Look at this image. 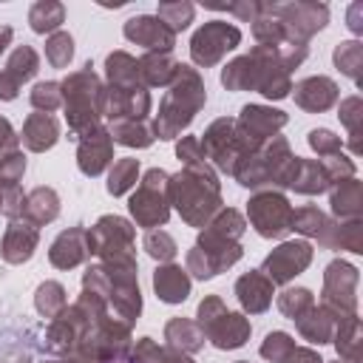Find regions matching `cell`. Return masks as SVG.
Returning <instances> with one entry per match:
<instances>
[{
  "instance_id": "cell-7",
  "label": "cell",
  "mask_w": 363,
  "mask_h": 363,
  "mask_svg": "<svg viewBox=\"0 0 363 363\" xmlns=\"http://www.w3.org/2000/svg\"><path fill=\"white\" fill-rule=\"evenodd\" d=\"M312 258V247L306 241H289V244H281L278 250H272L264 261V275L272 281V284H286L292 275H298Z\"/></svg>"
},
{
  "instance_id": "cell-2",
  "label": "cell",
  "mask_w": 363,
  "mask_h": 363,
  "mask_svg": "<svg viewBox=\"0 0 363 363\" xmlns=\"http://www.w3.org/2000/svg\"><path fill=\"white\" fill-rule=\"evenodd\" d=\"M204 105V85L199 79V74L187 65H179L176 74V85L170 88V94L162 99L153 133L159 139H173L182 128L190 125V119L196 116V111Z\"/></svg>"
},
{
  "instance_id": "cell-29",
  "label": "cell",
  "mask_w": 363,
  "mask_h": 363,
  "mask_svg": "<svg viewBox=\"0 0 363 363\" xmlns=\"http://www.w3.org/2000/svg\"><path fill=\"white\" fill-rule=\"evenodd\" d=\"M37 309H40L45 318L62 312V309H65V289H62L57 281L40 284V289H37Z\"/></svg>"
},
{
  "instance_id": "cell-8",
  "label": "cell",
  "mask_w": 363,
  "mask_h": 363,
  "mask_svg": "<svg viewBox=\"0 0 363 363\" xmlns=\"http://www.w3.org/2000/svg\"><path fill=\"white\" fill-rule=\"evenodd\" d=\"M125 37L136 45H145L150 51H170L173 48V31L153 14H139L125 23Z\"/></svg>"
},
{
  "instance_id": "cell-1",
  "label": "cell",
  "mask_w": 363,
  "mask_h": 363,
  "mask_svg": "<svg viewBox=\"0 0 363 363\" xmlns=\"http://www.w3.org/2000/svg\"><path fill=\"white\" fill-rule=\"evenodd\" d=\"M167 196L176 204V210L182 213V218L196 227L204 224L221 204L218 182L207 170V164H196V167H187L179 176H173L167 182Z\"/></svg>"
},
{
  "instance_id": "cell-3",
  "label": "cell",
  "mask_w": 363,
  "mask_h": 363,
  "mask_svg": "<svg viewBox=\"0 0 363 363\" xmlns=\"http://www.w3.org/2000/svg\"><path fill=\"white\" fill-rule=\"evenodd\" d=\"M199 320L204 337H210L218 349H238L250 337V323L244 320V315L227 312L218 295H210L199 303Z\"/></svg>"
},
{
  "instance_id": "cell-36",
  "label": "cell",
  "mask_w": 363,
  "mask_h": 363,
  "mask_svg": "<svg viewBox=\"0 0 363 363\" xmlns=\"http://www.w3.org/2000/svg\"><path fill=\"white\" fill-rule=\"evenodd\" d=\"M26 173V159L20 153H9L6 159H0V184L11 187L17 184V179Z\"/></svg>"
},
{
  "instance_id": "cell-14",
  "label": "cell",
  "mask_w": 363,
  "mask_h": 363,
  "mask_svg": "<svg viewBox=\"0 0 363 363\" xmlns=\"http://www.w3.org/2000/svg\"><path fill=\"white\" fill-rule=\"evenodd\" d=\"M153 286H156V295L164 301V303H182L187 295H190V278H187V269L176 267V264H164L153 272Z\"/></svg>"
},
{
  "instance_id": "cell-13",
  "label": "cell",
  "mask_w": 363,
  "mask_h": 363,
  "mask_svg": "<svg viewBox=\"0 0 363 363\" xmlns=\"http://www.w3.org/2000/svg\"><path fill=\"white\" fill-rule=\"evenodd\" d=\"M34 247H37V227L11 221L3 238V258L9 264H23L34 255Z\"/></svg>"
},
{
  "instance_id": "cell-20",
  "label": "cell",
  "mask_w": 363,
  "mask_h": 363,
  "mask_svg": "<svg viewBox=\"0 0 363 363\" xmlns=\"http://www.w3.org/2000/svg\"><path fill=\"white\" fill-rule=\"evenodd\" d=\"M164 337L170 340L173 349H182V352H196L204 346V332L201 326L190 323V320H182V318H173L167 326H164Z\"/></svg>"
},
{
  "instance_id": "cell-16",
  "label": "cell",
  "mask_w": 363,
  "mask_h": 363,
  "mask_svg": "<svg viewBox=\"0 0 363 363\" xmlns=\"http://www.w3.org/2000/svg\"><path fill=\"white\" fill-rule=\"evenodd\" d=\"M57 213H60V199H57V193H54L51 187H37V190H31L28 199L23 201V213H20V216H23L31 227H40V224L57 218Z\"/></svg>"
},
{
  "instance_id": "cell-39",
  "label": "cell",
  "mask_w": 363,
  "mask_h": 363,
  "mask_svg": "<svg viewBox=\"0 0 363 363\" xmlns=\"http://www.w3.org/2000/svg\"><path fill=\"white\" fill-rule=\"evenodd\" d=\"M284 363H323V360L315 352H309V349H292Z\"/></svg>"
},
{
  "instance_id": "cell-12",
  "label": "cell",
  "mask_w": 363,
  "mask_h": 363,
  "mask_svg": "<svg viewBox=\"0 0 363 363\" xmlns=\"http://www.w3.org/2000/svg\"><path fill=\"white\" fill-rule=\"evenodd\" d=\"M235 295L247 312H264L272 301V281L261 269H252L235 281Z\"/></svg>"
},
{
  "instance_id": "cell-27",
  "label": "cell",
  "mask_w": 363,
  "mask_h": 363,
  "mask_svg": "<svg viewBox=\"0 0 363 363\" xmlns=\"http://www.w3.org/2000/svg\"><path fill=\"white\" fill-rule=\"evenodd\" d=\"M71 57H74V40H71V34L54 31V34L48 37V43H45V60H48L54 68H65V65L71 62Z\"/></svg>"
},
{
  "instance_id": "cell-22",
  "label": "cell",
  "mask_w": 363,
  "mask_h": 363,
  "mask_svg": "<svg viewBox=\"0 0 363 363\" xmlns=\"http://www.w3.org/2000/svg\"><path fill=\"white\" fill-rule=\"evenodd\" d=\"M298 329L303 337H309L312 343H326L332 335V318L326 315V309H309L306 315L298 318Z\"/></svg>"
},
{
  "instance_id": "cell-40",
  "label": "cell",
  "mask_w": 363,
  "mask_h": 363,
  "mask_svg": "<svg viewBox=\"0 0 363 363\" xmlns=\"http://www.w3.org/2000/svg\"><path fill=\"white\" fill-rule=\"evenodd\" d=\"M9 40H11V28H9V26H0V54L6 51Z\"/></svg>"
},
{
  "instance_id": "cell-11",
  "label": "cell",
  "mask_w": 363,
  "mask_h": 363,
  "mask_svg": "<svg viewBox=\"0 0 363 363\" xmlns=\"http://www.w3.org/2000/svg\"><path fill=\"white\" fill-rule=\"evenodd\" d=\"M111 139L113 136H108L105 130H94V133L82 136L77 156H79V170L85 176H99L108 167V162H111Z\"/></svg>"
},
{
  "instance_id": "cell-15",
  "label": "cell",
  "mask_w": 363,
  "mask_h": 363,
  "mask_svg": "<svg viewBox=\"0 0 363 363\" xmlns=\"http://www.w3.org/2000/svg\"><path fill=\"white\" fill-rule=\"evenodd\" d=\"M337 96V85L326 77H309L295 88V102L306 111H326Z\"/></svg>"
},
{
  "instance_id": "cell-24",
  "label": "cell",
  "mask_w": 363,
  "mask_h": 363,
  "mask_svg": "<svg viewBox=\"0 0 363 363\" xmlns=\"http://www.w3.org/2000/svg\"><path fill=\"white\" fill-rule=\"evenodd\" d=\"M289 230H298V233H306V235H318L320 241H326L329 221H326L323 213H318L315 207H301L298 213H292Z\"/></svg>"
},
{
  "instance_id": "cell-34",
  "label": "cell",
  "mask_w": 363,
  "mask_h": 363,
  "mask_svg": "<svg viewBox=\"0 0 363 363\" xmlns=\"http://www.w3.org/2000/svg\"><path fill=\"white\" fill-rule=\"evenodd\" d=\"M357 204H360V187H357V182H352L343 190H335L332 193V207H335L337 216H357Z\"/></svg>"
},
{
  "instance_id": "cell-5",
  "label": "cell",
  "mask_w": 363,
  "mask_h": 363,
  "mask_svg": "<svg viewBox=\"0 0 363 363\" xmlns=\"http://www.w3.org/2000/svg\"><path fill=\"white\" fill-rule=\"evenodd\" d=\"M241 43V31L235 26H227L224 20H213V23H204L193 40H190V57L196 65H213L218 62L227 51H233L235 45Z\"/></svg>"
},
{
  "instance_id": "cell-26",
  "label": "cell",
  "mask_w": 363,
  "mask_h": 363,
  "mask_svg": "<svg viewBox=\"0 0 363 363\" xmlns=\"http://www.w3.org/2000/svg\"><path fill=\"white\" fill-rule=\"evenodd\" d=\"M278 306H281V312H284L286 318L298 320L301 315H306V312L315 306V298H312L309 289L298 286V289H286V292L278 298Z\"/></svg>"
},
{
  "instance_id": "cell-41",
  "label": "cell",
  "mask_w": 363,
  "mask_h": 363,
  "mask_svg": "<svg viewBox=\"0 0 363 363\" xmlns=\"http://www.w3.org/2000/svg\"><path fill=\"white\" fill-rule=\"evenodd\" d=\"M0 204H3V184H0Z\"/></svg>"
},
{
  "instance_id": "cell-23",
  "label": "cell",
  "mask_w": 363,
  "mask_h": 363,
  "mask_svg": "<svg viewBox=\"0 0 363 363\" xmlns=\"http://www.w3.org/2000/svg\"><path fill=\"white\" fill-rule=\"evenodd\" d=\"M62 20H65V9L60 3H34L31 11H28V23H31V28L37 34L60 28Z\"/></svg>"
},
{
  "instance_id": "cell-37",
  "label": "cell",
  "mask_w": 363,
  "mask_h": 363,
  "mask_svg": "<svg viewBox=\"0 0 363 363\" xmlns=\"http://www.w3.org/2000/svg\"><path fill=\"white\" fill-rule=\"evenodd\" d=\"M309 145H312L318 153H323V156H329V153L340 150V139H337L332 130H323V128L309 133Z\"/></svg>"
},
{
  "instance_id": "cell-30",
  "label": "cell",
  "mask_w": 363,
  "mask_h": 363,
  "mask_svg": "<svg viewBox=\"0 0 363 363\" xmlns=\"http://www.w3.org/2000/svg\"><path fill=\"white\" fill-rule=\"evenodd\" d=\"M193 6L190 3H162L159 6V20L176 34V31H182V28H187L190 26V20H193Z\"/></svg>"
},
{
  "instance_id": "cell-25",
  "label": "cell",
  "mask_w": 363,
  "mask_h": 363,
  "mask_svg": "<svg viewBox=\"0 0 363 363\" xmlns=\"http://www.w3.org/2000/svg\"><path fill=\"white\" fill-rule=\"evenodd\" d=\"M113 136H116V142L130 145V147H147L153 142V133L139 119H122V122H116L113 125Z\"/></svg>"
},
{
  "instance_id": "cell-38",
  "label": "cell",
  "mask_w": 363,
  "mask_h": 363,
  "mask_svg": "<svg viewBox=\"0 0 363 363\" xmlns=\"http://www.w3.org/2000/svg\"><path fill=\"white\" fill-rule=\"evenodd\" d=\"M17 91H20V85H17L6 71H0V99H14Z\"/></svg>"
},
{
  "instance_id": "cell-28",
  "label": "cell",
  "mask_w": 363,
  "mask_h": 363,
  "mask_svg": "<svg viewBox=\"0 0 363 363\" xmlns=\"http://www.w3.org/2000/svg\"><path fill=\"white\" fill-rule=\"evenodd\" d=\"M136 173H139V162L136 159H119L108 176V193L111 196H122L133 182H136Z\"/></svg>"
},
{
  "instance_id": "cell-32",
  "label": "cell",
  "mask_w": 363,
  "mask_h": 363,
  "mask_svg": "<svg viewBox=\"0 0 363 363\" xmlns=\"http://www.w3.org/2000/svg\"><path fill=\"white\" fill-rule=\"evenodd\" d=\"M62 102V91H60V82H37L34 91H31V105L51 113L54 108H60Z\"/></svg>"
},
{
  "instance_id": "cell-9",
  "label": "cell",
  "mask_w": 363,
  "mask_h": 363,
  "mask_svg": "<svg viewBox=\"0 0 363 363\" xmlns=\"http://www.w3.org/2000/svg\"><path fill=\"white\" fill-rule=\"evenodd\" d=\"M91 250H88V233L82 227H71L65 233L57 235V241L51 244L48 250V258L54 267L60 269H68V267H77L82 258H88Z\"/></svg>"
},
{
  "instance_id": "cell-10",
  "label": "cell",
  "mask_w": 363,
  "mask_h": 363,
  "mask_svg": "<svg viewBox=\"0 0 363 363\" xmlns=\"http://www.w3.org/2000/svg\"><path fill=\"white\" fill-rule=\"evenodd\" d=\"M284 122H286L284 111H272V108H261V105H244V108H241V119H238L241 130H244L255 145H258L261 139L272 136Z\"/></svg>"
},
{
  "instance_id": "cell-31",
  "label": "cell",
  "mask_w": 363,
  "mask_h": 363,
  "mask_svg": "<svg viewBox=\"0 0 363 363\" xmlns=\"http://www.w3.org/2000/svg\"><path fill=\"white\" fill-rule=\"evenodd\" d=\"M292 349H295V343H292V337L286 332H269L267 340L261 343V357L275 360V363H284Z\"/></svg>"
},
{
  "instance_id": "cell-6",
  "label": "cell",
  "mask_w": 363,
  "mask_h": 363,
  "mask_svg": "<svg viewBox=\"0 0 363 363\" xmlns=\"http://www.w3.org/2000/svg\"><path fill=\"white\" fill-rule=\"evenodd\" d=\"M250 221L258 235L278 238L292 224V207L281 193H258L250 201Z\"/></svg>"
},
{
  "instance_id": "cell-18",
  "label": "cell",
  "mask_w": 363,
  "mask_h": 363,
  "mask_svg": "<svg viewBox=\"0 0 363 363\" xmlns=\"http://www.w3.org/2000/svg\"><path fill=\"white\" fill-rule=\"evenodd\" d=\"M176 74H179V62L170 57V51H162V54L150 51L139 60V77L147 85H164V82L176 79Z\"/></svg>"
},
{
  "instance_id": "cell-33",
  "label": "cell",
  "mask_w": 363,
  "mask_h": 363,
  "mask_svg": "<svg viewBox=\"0 0 363 363\" xmlns=\"http://www.w3.org/2000/svg\"><path fill=\"white\" fill-rule=\"evenodd\" d=\"M145 250L156 261H170L176 255V241L164 230H156V233H147L145 235Z\"/></svg>"
},
{
  "instance_id": "cell-4",
  "label": "cell",
  "mask_w": 363,
  "mask_h": 363,
  "mask_svg": "<svg viewBox=\"0 0 363 363\" xmlns=\"http://www.w3.org/2000/svg\"><path fill=\"white\" fill-rule=\"evenodd\" d=\"M167 173L153 167L145 173L142 179V187L130 196L128 207L133 213V218L142 224V227H159L167 221V201L162 199V193H167Z\"/></svg>"
},
{
  "instance_id": "cell-17",
  "label": "cell",
  "mask_w": 363,
  "mask_h": 363,
  "mask_svg": "<svg viewBox=\"0 0 363 363\" xmlns=\"http://www.w3.org/2000/svg\"><path fill=\"white\" fill-rule=\"evenodd\" d=\"M60 139V128L57 119L48 113H31L23 125V142L31 150H48L54 142Z\"/></svg>"
},
{
  "instance_id": "cell-35",
  "label": "cell",
  "mask_w": 363,
  "mask_h": 363,
  "mask_svg": "<svg viewBox=\"0 0 363 363\" xmlns=\"http://www.w3.org/2000/svg\"><path fill=\"white\" fill-rule=\"evenodd\" d=\"M335 65L343 68V74L357 79V65H360V43H340L335 48Z\"/></svg>"
},
{
  "instance_id": "cell-21",
  "label": "cell",
  "mask_w": 363,
  "mask_h": 363,
  "mask_svg": "<svg viewBox=\"0 0 363 363\" xmlns=\"http://www.w3.org/2000/svg\"><path fill=\"white\" fill-rule=\"evenodd\" d=\"M3 71H6L17 85H23L26 79H31V77L40 71V57H37V51H34L31 45H20V48L11 51V57H9V62H6Z\"/></svg>"
},
{
  "instance_id": "cell-19",
  "label": "cell",
  "mask_w": 363,
  "mask_h": 363,
  "mask_svg": "<svg viewBox=\"0 0 363 363\" xmlns=\"http://www.w3.org/2000/svg\"><path fill=\"white\" fill-rule=\"evenodd\" d=\"M105 68H108L111 88H136V82H139V62L130 54H125V51L108 54Z\"/></svg>"
}]
</instances>
